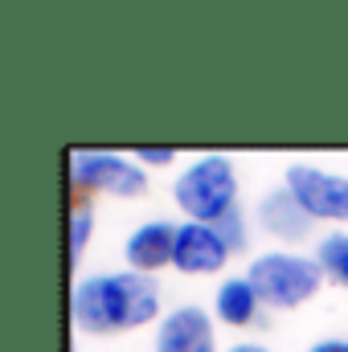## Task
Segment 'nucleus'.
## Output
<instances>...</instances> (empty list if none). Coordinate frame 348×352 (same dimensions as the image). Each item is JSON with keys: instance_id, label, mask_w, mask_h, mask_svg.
<instances>
[{"instance_id": "10", "label": "nucleus", "mask_w": 348, "mask_h": 352, "mask_svg": "<svg viewBox=\"0 0 348 352\" xmlns=\"http://www.w3.org/2000/svg\"><path fill=\"white\" fill-rule=\"evenodd\" d=\"M213 311H217V320H226V324H238V328L250 324L254 311H259V291H254V283H250V278H226V283L217 287Z\"/></svg>"}, {"instance_id": "1", "label": "nucleus", "mask_w": 348, "mask_h": 352, "mask_svg": "<svg viewBox=\"0 0 348 352\" xmlns=\"http://www.w3.org/2000/svg\"><path fill=\"white\" fill-rule=\"evenodd\" d=\"M74 320L87 332H123V328H140L148 320H156L160 311V291L148 274L123 270V274H94L74 287Z\"/></svg>"}, {"instance_id": "2", "label": "nucleus", "mask_w": 348, "mask_h": 352, "mask_svg": "<svg viewBox=\"0 0 348 352\" xmlns=\"http://www.w3.org/2000/svg\"><path fill=\"white\" fill-rule=\"evenodd\" d=\"M173 197L193 221H201V226L221 221L234 209V197H238L234 164L226 156H201L193 168H184V173L176 176Z\"/></svg>"}, {"instance_id": "15", "label": "nucleus", "mask_w": 348, "mask_h": 352, "mask_svg": "<svg viewBox=\"0 0 348 352\" xmlns=\"http://www.w3.org/2000/svg\"><path fill=\"white\" fill-rule=\"evenodd\" d=\"M307 352H348V340H320V344H312Z\"/></svg>"}, {"instance_id": "3", "label": "nucleus", "mask_w": 348, "mask_h": 352, "mask_svg": "<svg viewBox=\"0 0 348 352\" xmlns=\"http://www.w3.org/2000/svg\"><path fill=\"white\" fill-rule=\"evenodd\" d=\"M320 274H324L320 263L274 250V254L254 258L246 278L254 283L262 303H270V307H299V303H307L320 291Z\"/></svg>"}, {"instance_id": "6", "label": "nucleus", "mask_w": 348, "mask_h": 352, "mask_svg": "<svg viewBox=\"0 0 348 352\" xmlns=\"http://www.w3.org/2000/svg\"><path fill=\"white\" fill-rule=\"evenodd\" d=\"M226 254H230V246L221 242V234H217L213 226L188 221V226H180V234H176L173 266L184 270V274H213V270H221Z\"/></svg>"}, {"instance_id": "13", "label": "nucleus", "mask_w": 348, "mask_h": 352, "mask_svg": "<svg viewBox=\"0 0 348 352\" xmlns=\"http://www.w3.org/2000/svg\"><path fill=\"white\" fill-rule=\"evenodd\" d=\"M87 238H90V209H74V213H70V258H74V263H78Z\"/></svg>"}, {"instance_id": "7", "label": "nucleus", "mask_w": 348, "mask_h": 352, "mask_svg": "<svg viewBox=\"0 0 348 352\" xmlns=\"http://www.w3.org/2000/svg\"><path fill=\"white\" fill-rule=\"evenodd\" d=\"M156 352H213V324L201 307H176L156 332Z\"/></svg>"}, {"instance_id": "14", "label": "nucleus", "mask_w": 348, "mask_h": 352, "mask_svg": "<svg viewBox=\"0 0 348 352\" xmlns=\"http://www.w3.org/2000/svg\"><path fill=\"white\" fill-rule=\"evenodd\" d=\"M135 160H144V164H173L176 148H135Z\"/></svg>"}, {"instance_id": "8", "label": "nucleus", "mask_w": 348, "mask_h": 352, "mask_svg": "<svg viewBox=\"0 0 348 352\" xmlns=\"http://www.w3.org/2000/svg\"><path fill=\"white\" fill-rule=\"evenodd\" d=\"M176 234L180 230H176L173 221H144L127 238V246H123L127 266L135 274H152V270H160L164 263H173L176 258Z\"/></svg>"}, {"instance_id": "4", "label": "nucleus", "mask_w": 348, "mask_h": 352, "mask_svg": "<svg viewBox=\"0 0 348 352\" xmlns=\"http://www.w3.org/2000/svg\"><path fill=\"white\" fill-rule=\"evenodd\" d=\"M148 188L144 168H135L131 160L115 156V152H70V192H74V209H87L90 192H119V197H140Z\"/></svg>"}, {"instance_id": "16", "label": "nucleus", "mask_w": 348, "mask_h": 352, "mask_svg": "<svg viewBox=\"0 0 348 352\" xmlns=\"http://www.w3.org/2000/svg\"><path fill=\"white\" fill-rule=\"evenodd\" d=\"M230 352H270V349H262V344H234Z\"/></svg>"}, {"instance_id": "9", "label": "nucleus", "mask_w": 348, "mask_h": 352, "mask_svg": "<svg viewBox=\"0 0 348 352\" xmlns=\"http://www.w3.org/2000/svg\"><path fill=\"white\" fill-rule=\"evenodd\" d=\"M259 221H262L266 234H274V238H283V242H299V238L312 234V217L303 213V205H299L287 188H274V192L262 197Z\"/></svg>"}, {"instance_id": "5", "label": "nucleus", "mask_w": 348, "mask_h": 352, "mask_svg": "<svg viewBox=\"0 0 348 352\" xmlns=\"http://www.w3.org/2000/svg\"><path fill=\"white\" fill-rule=\"evenodd\" d=\"M283 188L303 205V213L316 221H348V176L324 173V168H312V164H291Z\"/></svg>"}, {"instance_id": "12", "label": "nucleus", "mask_w": 348, "mask_h": 352, "mask_svg": "<svg viewBox=\"0 0 348 352\" xmlns=\"http://www.w3.org/2000/svg\"><path fill=\"white\" fill-rule=\"evenodd\" d=\"M213 230L221 234V242L230 246V250H242L246 246V234H242V213H238V205L221 217V221H213Z\"/></svg>"}, {"instance_id": "11", "label": "nucleus", "mask_w": 348, "mask_h": 352, "mask_svg": "<svg viewBox=\"0 0 348 352\" xmlns=\"http://www.w3.org/2000/svg\"><path fill=\"white\" fill-rule=\"evenodd\" d=\"M316 263L324 266L336 283H345V287H348V234H328V238L320 242Z\"/></svg>"}]
</instances>
